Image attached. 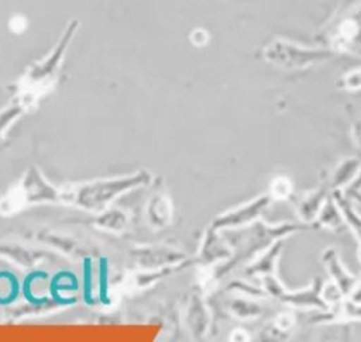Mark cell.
<instances>
[{
    "mask_svg": "<svg viewBox=\"0 0 361 342\" xmlns=\"http://www.w3.org/2000/svg\"><path fill=\"white\" fill-rule=\"evenodd\" d=\"M322 37L331 51L361 56V0L337 13Z\"/></svg>",
    "mask_w": 361,
    "mask_h": 342,
    "instance_id": "1",
    "label": "cell"
},
{
    "mask_svg": "<svg viewBox=\"0 0 361 342\" xmlns=\"http://www.w3.org/2000/svg\"><path fill=\"white\" fill-rule=\"evenodd\" d=\"M334 53L330 48L300 46L282 38L272 39L264 48L265 61L285 69H306L331 59Z\"/></svg>",
    "mask_w": 361,
    "mask_h": 342,
    "instance_id": "2",
    "label": "cell"
},
{
    "mask_svg": "<svg viewBox=\"0 0 361 342\" xmlns=\"http://www.w3.org/2000/svg\"><path fill=\"white\" fill-rule=\"evenodd\" d=\"M262 284L265 293L286 305H292L296 308H314V310H327V304L322 298V281L320 277H316L307 289L300 290H288L279 281L275 274H265L262 276Z\"/></svg>",
    "mask_w": 361,
    "mask_h": 342,
    "instance_id": "3",
    "label": "cell"
},
{
    "mask_svg": "<svg viewBox=\"0 0 361 342\" xmlns=\"http://www.w3.org/2000/svg\"><path fill=\"white\" fill-rule=\"evenodd\" d=\"M322 262L326 266V270L329 272L331 280L340 287L344 296L350 297L358 286L360 280L345 269V266L340 260L337 251L334 248L324 249V252L322 253Z\"/></svg>",
    "mask_w": 361,
    "mask_h": 342,
    "instance_id": "4",
    "label": "cell"
},
{
    "mask_svg": "<svg viewBox=\"0 0 361 342\" xmlns=\"http://www.w3.org/2000/svg\"><path fill=\"white\" fill-rule=\"evenodd\" d=\"M361 321V303L353 300L351 297H344L336 304L319 312V315L312 317L309 319L310 324H327V322H337V321Z\"/></svg>",
    "mask_w": 361,
    "mask_h": 342,
    "instance_id": "5",
    "label": "cell"
},
{
    "mask_svg": "<svg viewBox=\"0 0 361 342\" xmlns=\"http://www.w3.org/2000/svg\"><path fill=\"white\" fill-rule=\"evenodd\" d=\"M327 198H329V193L326 186H320L316 190L309 191L306 196H303L296 207L298 217L302 220V222L305 224L314 222Z\"/></svg>",
    "mask_w": 361,
    "mask_h": 342,
    "instance_id": "6",
    "label": "cell"
},
{
    "mask_svg": "<svg viewBox=\"0 0 361 342\" xmlns=\"http://www.w3.org/2000/svg\"><path fill=\"white\" fill-rule=\"evenodd\" d=\"M361 169V160L357 158L344 159L333 172L330 179V189L340 190L343 187H348L354 179L357 177Z\"/></svg>",
    "mask_w": 361,
    "mask_h": 342,
    "instance_id": "7",
    "label": "cell"
},
{
    "mask_svg": "<svg viewBox=\"0 0 361 342\" xmlns=\"http://www.w3.org/2000/svg\"><path fill=\"white\" fill-rule=\"evenodd\" d=\"M333 198L337 203V205L343 214L344 222L353 229L355 236L361 241V217L353 207L350 197L343 194L340 190H333Z\"/></svg>",
    "mask_w": 361,
    "mask_h": 342,
    "instance_id": "8",
    "label": "cell"
},
{
    "mask_svg": "<svg viewBox=\"0 0 361 342\" xmlns=\"http://www.w3.org/2000/svg\"><path fill=\"white\" fill-rule=\"evenodd\" d=\"M272 198L271 196L267 193L258 198H255L250 205L243 207L237 214H233L227 218V222L231 225H237V224H243L247 221H251L254 218H257L264 210L268 208V205L271 204Z\"/></svg>",
    "mask_w": 361,
    "mask_h": 342,
    "instance_id": "9",
    "label": "cell"
},
{
    "mask_svg": "<svg viewBox=\"0 0 361 342\" xmlns=\"http://www.w3.org/2000/svg\"><path fill=\"white\" fill-rule=\"evenodd\" d=\"M282 246H283V239H278L268 249H265V253L252 266L251 273H261L264 276L265 274H275V267H276L278 259L281 256Z\"/></svg>",
    "mask_w": 361,
    "mask_h": 342,
    "instance_id": "10",
    "label": "cell"
},
{
    "mask_svg": "<svg viewBox=\"0 0 361 342\" xmlns=\"http://www.w3.org/2000/svg\"><path fill=\"white\" fill-rule=\"evenodd\" d=\"M316 221L319 222V225L324 227V228H331L336 229L341 225V222L344 221L343 214L337 205V203L334 201V198L329 197L324 203V205L322 207Z\"/></svg>",
    "mask_w": 361,
    "mask_h": 342,
    "instance_id": "11",
    "label": "cell"
},
{
    "mask_svg": "<svg viewBox=\"0 0 361 342\" xmlns=\"http://www.w3.org/2000/svg\"><path fill=\"white\" fill-rule=\"evenodd\" d=\"M293 193V184L286 176H276L269 183V191L272 201H285Z\"/></svg>",
    "mask_w": 361,
    "mask_h": 342,
    "instance_id": "12",
    "label": "cell"
},
{
    "mask_svg": "<svg viewBox=\"0 0 361 342\" xmlns=\"http://www.w3.org/2000/svg\"><path fill=\"white\" fill-rule=\"evenodd\" d=\"M99 266H100V273H99V298L103 304H110V298L107 296L109 291V281H107V276H109V262L104 256L100 258L99 260Z\"/></svg>",
    "mask_w": 361,
    "mask_h": 342,
    "instance_id": "13",
    "label": "cell"
},
{
    "mask_svg": "<svg viewBox=\"0 0 361 342\" xmlns=\"http://www.w3.org/2000/svg\"><path fill=\"white\" fill-rule=\"evenodd\" d=\"M272 329L275 334H278L279 336L286 334L290 328H293L295 325V318L293 315L285 312V314H279L278 317H275V319L272 321Z\"/></svg>",
    "mask_w": 361,
    "mask_h": 342,
    "instance_id": "14",
    "label": "cell"
},
{
    "mask_svg": "<svg viewBox=\"0 0 361 342\" xmlns=\"http://www.w3.org/2000/svg\"><path fill=\"white\" fill-rule=\"evenodd\" d=\"M341 89H345V90H360L361 89V68L355 69V70H351L348 73H345L343 76V79L340 80V84H338Z\"/></svg>",
    "mask_w": 361,
    "mask_h": 342,
    "instance_id": "15",
    "label": "cell"
},
{
    "mask_svg": "<svg viewBox=\"0 0 361 342\" xmlns=\"http://www.w3.org/2000/svg\"><path fill=\"white\" fill-rule=\"evenodd\" d=\"M92 272H90V258H86L83 260V300L86 304H93L92 297Z\"/></svg>",
    "mask_w": 361,
    "mask_h": 342,
    "instance_id": "16",
    "label": "cell"
},
{
    "mask_svg": "<svg viewBox=\"0 0 361 342\" xmlns=\"http://www.w3.org/2000/svg\"><path fill=\"white\" fill-rule=\"evenodd\" d=\"M351 138L358 149H361V120L355 121L351 127Z\"/></svg>",
    "mask_w": 361,
    "mask_h": 342,
    "instance_id": "17",
    "label": "cell"
},
{
    "mask_svg": "<svg viewBox=\"0 0 361 342\" xmlns=\"http://www.w3.org/2000/svg\"><path fill=\"white\" fill-rule=\"evenodd\" d=\"M361 189V169L357 175V177L354 179V182L348 186V191H355V190H360Z\"/></svg>",
    "mask_w": 361,
    "mask_h": 342,
    "instance_id": "18",
    "label": "cell"
},
{
    "mask_svg": "<svg viewBox=\"0 0 361 342\" xmlns=\"http://www.w3.org/2000/svg\"><path fill=\"white\" fill-rule=\"evenodd\" d=\"M353 300H355V301H358V303H361V281L358 283V286L355 287V290L353 291V294L350 296Z\"/></svg>",
    "mask_w": 361,
    "mask_h": 342,
    "instance_id": "19",
    "label": "cell"
},
{
    "mask_svg": "<svg viewBox=\"0 0 361 342\" xmlns=\"http://www.w3.org/2000/svg\"><path fill=\"white\" fill-rule=\"evenodd\" d=\"M350 198H353V200H355V201H358L360 204H361V191L360 190H355V191H348V194H347Z\"/></svg>",
    "mask_w": 361,
    "mask_h": 342,
    "instance_id": "20",
    "label": "cell"
},
{
    "mask_svg": "<svg viewBox=\"0 0 361 342\" xmlns=\"http://www.w3.org/2000/svg\"><path fill=\"white\" fill-rule=\"evenodd\" d=\"M358 260L361 262V246H360V249H358Z\"/></svg>",
    "mask_w": 361,
    "mask_h": 342,
    "instance_id": "21",
    "label": "cell"
}]
</instances>
